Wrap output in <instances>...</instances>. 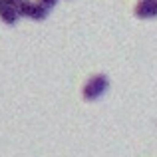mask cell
I'll list each match as a JSON object with an SVG mask.
<instances>
[{
    "label": "cell",
    "instance_id": "6da1fadb",
    "mask_svg": "<svg viewBox=\"0 0 157 157\" xmlns=\"http://www.w3.org/2000/svg\"><path fill=\"white\" fill-rule=\"evenodd\" d=\"M107 88H109V80H107V76L98 74V76H92L84 84V88H82V96H84V100L94 101V100H98V98L104 96V94L107 92Z\"/></svg>",
    "mask_w": 157,
    "mask_h": 157
},
{
    "label": "cell",
    "instance_id": "7a4b0ae2",
    "mask_svg": "<svg viewBox=\"0 0 157 157\" xmlns=\"http://www.w3.org/2000/svg\"><path fill=\"white\" fill-rule=\"evenodd\" d=\"M18 12H20V16H26V18H32V20H44L50 10H48V8H44L40 2L24 0V2L18 4Z\"/></svg>",
    "mask_w": 157,
    "mask_h": 157
},
{
    "label": "cell",
    "instance_id": "3957f363",
    "mask_svg": "<svg viewBox=\"0 0 157 157\" xmlns=\"http://www.w3.org/2000/svg\"><path fill=\"white\" fill-rule=\"evenodd\" d=\"M135 14L139 18H157V0H141L135 6Z\"/></svg>",
    "mask_w": 157,
    "mask_h": 157
},
{
    "label": "cell",
    "instance_id": "277c9868",
    "mask_svg": "<svg viewBox=\"0 0 157 157\" xmlns=\"http://www.w3.org/2000/svg\"><path fill=\"white\" fill-rule=\"evenodd\" d=\"M20 18V12H18V6H10V4H4L0 8V20L4 24H16V20Z\"/></svg>",
    "mask_w": 157,
    "mask_h": 157
},
{
    "label": "cell",
    "instance_id": "5b68a950",
    "mask_svg": "<svg viewBox=\"0 0 157 157\" xmlns=\"http://www.w3.org/2000/svg\"><path fill=\"white\" fill-rule=\"evenodd\" d=\"M38 2L42 4L44 8H48V10H50V8H54V6H56V2H58V0H38Z\"/></svg>",
    "mask_w": 157,
    "mask_h": 157
},
{
    "label": "cell",
    "instance_id": "8992f818",
    "mask_svg": "<svg viewBox=\"0 0 157 157\" xmlns=\"http://www.w3.org/2000/svg\"><path fill=\"white\" fill-rule=\"evenodd\" d=\"M20 2H24V0H4V4H10V6H18Z\"/></svg>",
    "mask_w": 157,
    "mask_h": 157
},
{
    "label": "cell",
    "instance_id": "52a82bcc",
    "mask_svg": "<svg viewBox=\"0 0 157 157\" xmlns=\"http://www.w3.org/2000/svg\"><path fill=\"white\" fill-rule=\"evenodd\" d=\"M4 6V0H0V8H2Z\"/></svg>",
    "mask_w": 157,
    "mask_h": 157
}]
</instances>
